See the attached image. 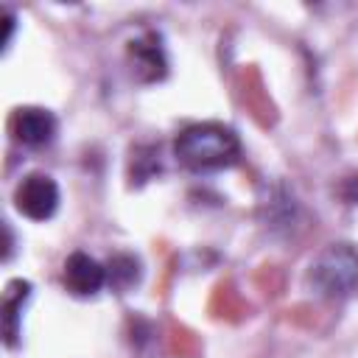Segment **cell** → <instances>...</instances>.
Segmentation results:
<instances>
[{
    "mask_svg": "<svg viewBox=\"0 0 358 358\" xmlns=\"http://www.w3.org/2000/svg\"><path fill=\"white\" fill-rule=\"evenodd\" d=\"M131 56L137 70H148V78H159L165 73L162 50L154 42H131Z\"/></svg>",
    "mask_w": 358,
    "mask_h": 358,
    "instance_id": "cell-7",
    "label": "cell"
},
{
    "mask_svg": "<svg viewBox=\"0 0 358 358\" xmlns=\"http://www.w3.org/2000/svg\"><path fill=\"white\" fill-rule=\"evenodd\" d=\"M14 204L22 215L34 218V221H45L56 213L59 207V187L50 176L45 173H31L17 185L14 193Z\"/></svg>",
    "mask_w": 358,
    "mask_h": 358,
    "instance_id": "cell-3",
    "label": "cell"
},
{
    "mask_svg": "<svg viewBox=\"0 0 358 358\" xmlns=\"http://www.w3.org/2000/svg\"><path fill=\"white\" fill-rule=\"evenodd\" d=\"M137 260L129 257V255H115L112 263H109V282L117 285V288H126L137 280Z\"/></svg>",
    "mask_w": 358,
    "mask_h": 358,
    "instance_id": "cell-8",
    "label": "cell"
},
{
    "mask_svg": "<svg viewBox=\"0 0 358 358\" xmlns=\"http://www.w3.org/2000/svg\"><path fill=\"white\" fill-rule=\"evenodd\" d=\"M11 134L22 145H48L56 134V117L42 106H20L11 117Z\"/></svg>",
    "mask_w": 358,
    "mask_h": 358,
    "instance_id": "cell-4",
    "label": "cell"
},
{
    "mask_svg": "<svg viewBox=\"0 0 358 358\" xmlns=\"http://www.w3.org/2000/svg\"><path fill=\"white\" fill-rule=\"evenodd\" d=\"M173 154L190 171H221L238 162L241 140L221 123H193L179 131Z\"/></svg>",
    "mask_w": 358,
    "mask_h": 358,
    "instance_id": "cell-1",
    "label": "cell"
},
{
    "mask_svg": "<svg viewBox=\"0 0 358 358\" xmlns=\"http://www.w3.org/2000/svg\"><path fill=\"white\" fill-rule=\"evenodd\" d=\"M106 282V268L84 255V252H73L67 260H64V285L76 294V296H92L103 288Z\"/></svg>",
    "mask_w": 358,
    "mask_h": 358,
    "instance_id": "cell-5",
    "label": "cell"
},
{
    "mask_svg": "<svg viewBox=\"0 0 358 358\" xmlns=\"http://www.w3.org/2000/svg\"><path fill=\"white\" fill-rule=\"evenodd\" d=\"M31 294V285L22 282V280H14L8 282L6 288V296H3V333H6V344H17V336H20V313H22V302L28 299Z\"/></svg>",
    "mask_w": 358,
    "mask_h": 358,
    "instance_id": "cell-6",
    "label": "cell"
},
{
    "mask_svg": "<svg viewBox=\"0 0 358 358\" xmlns=\"http://www.w3.org/2000/svg\"><path fill=\"white\" fill-rule=\"evenodd\" d=\"M308 282L327 296H358V246L333 243L308 268Z\"/></svg>",
    "mask_w": 358,
    "mask_h": 358,
    "instance_id": "cell-2",
    "label": "cell"
}]
</instances>
